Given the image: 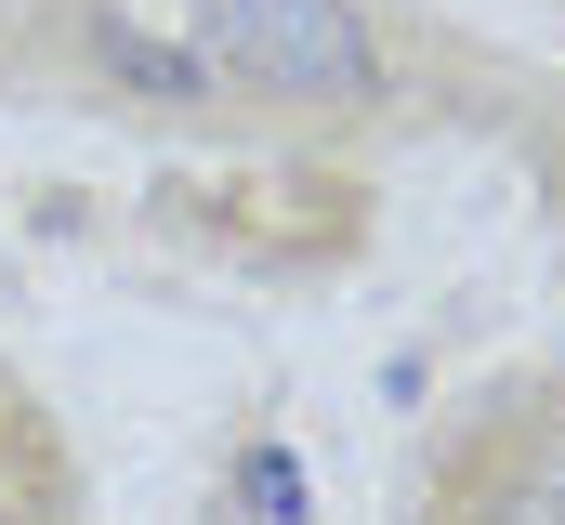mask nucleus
<instances>
[{"mask_svg": "<svg viewBox=\"0 0 565 525\" xmlns=\"http://www.w3.org/2000/svg\"><path fill=\"white\" fill-rule=\"evenodd\" d=\"M198 79L355 106V93H382V40L355 0H198Z\"/></svg>", "mask_w": 565, "mask_h": 525, "instance_id": "f257e3e1", "label": "nucleus"}, {"mask_svg": "<svg viewBox=\"0 0 565 525\" xmlns=\"http://www.w3.org/2000/svg\"><path fill=\"white\" fill-rule=\"evenodd\" d=\"M106 66H119L132 93H198V53H171V40H145V26H119V13H106Z\"/></svg>", "mask_w": 565, "mask_h": 525, "instance_id": "f03ea898", "label": "nucleus"}, {"mask_svg": "<svg viewBox=\"0 0 565 525\" xmlns=\"http://www.w3.org/2000/svg\"><path fill=\"white\" fill-rule=\"evenodd\" d=\"M237 500H250V513H302V460H289V447H264V460L237 473Z\"/></svg>", "mask_w": 565, "mask_h": 525, "instance_id": "7ed1b4c3", "label": "nucleus"}]
</instances>
